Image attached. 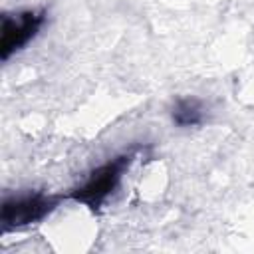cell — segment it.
I'll use <instances>...</instances> for the list:
<instances>
[{
	"label": "cell",
	"instance_id": "6da1fadb",
	"mask_svg": "<svg viewBox=\"0 0 254 254\" xmlns=\"http://www.w3.org/2000/svg\"><path fill=\"white\" fill-rule=\"evenodd\" d=\"M133 157H135L133 151H129V153H121V155L109 159L107 163L99 165L97 169H93L89 173V177L79 187H75L69 192V198L97 210L107 200V196L117 189V185H119L123 173L127 171V167L131 165Z\"/></svg>",
	"mask_w": 254,
	"mask_h": 254
},
{
	"label": "cell",
	"instance_id": "7a4b0ae2",
	"mask_svg": "<svg viewBox=\"0 0 254 254\" xmlns=\"http://www.w3.org/2000/svg\"><path fill=\"white\" fill-rule=\"evenodd\" d=\"M60 196L46 192H24L8 196L2 202V226L4 230H16L22 226L36 224L56 210Z\"/></svg>",
	"mask_w": 254,
	"mask_h": 254
},
{
	"label": "cell",
	"instance_id": "3957f363",
	"mask_svg": "<svg viewBox=\"0 0 254 254\" xmlns=\"http://www.w3.org/2000/svg\"><path fill=\"white\" fill-rule=\"evenodd\" d=\"M44 12L40 10H22L16 14H4L2 18V40L0 52L2 60H8L14 52L22 50L30 40L36 38L44 26Z\"/></svg>",
	"mask_w": 254,
	"mask_h": 254
},
{
	"label": "cell",
	"instance_id": "277c9868",
	"mask_svg": "<svg viewBox=\"0 0 254 254\" xmlns=\"http://www.w3.org/2000/svg\"><path fill=\"white\" fill-rule=\"evenodd\" d=\"M206 105L196 97H179L171 107V119L177 127H196L206 121Z\"/></svg>",
	"mask_w": 254,
	"mask_h": 254
}]
</instances>
